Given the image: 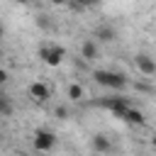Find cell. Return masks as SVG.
Masks as SVG:
<instances>
[{"mask_svg": "<svg viewBox=\"0 0 156 156\" xmlns=\"http://www.w3.org/2000/svg\"><path fill=\"white\" fill-rule=\"evenodd\" d=\"M15 2H20V5H29V2H34V0H15Z\"/></svg>", "mask_w": 156, "mask_h": 156, "instance_id": "19", "label": "cell"}, {"mask_svg": "<svg viewBox=\"0 0 156 156\" xmlns=\"http://www.w3.org/2000/svg\"><path fill=\"white\" fill-rule=\"evenodd\" d=\"M0 115H5V117L12 115V102H10V98L2 95V93H0Z\"/></svg>", "mask_w": 156, "mask_h": 156, "instance_id": "14", "label": "cell"}, {"mask_svg": "<svg viewBox=\"0 0 156 156\" xmlns=\"http://www.w3.org/2000/svg\"><path fill=\"white\" fill-rule=\"evenodd\" d=\"M124 122H129V124H136V127H141L144 124V112L141 110H136V107H129L127 112H124V117H122Z\"/></svg>", "mask_w": 156, "mask_h": 156, "instance_id": "10", "label": "cell"}, {"mask_svg": "<svg viewBox=\"0 0 156 156\" xmlns=\"http://www.w3.org/2000/svg\"><path fill=\"white\" fill-rule=\"evenodd\" d=\"M80 56H83L85 61L98 58V41H95V39H85L83 46H80Z\"/></svg>", "mask_w": 156, "mask_h": 156, "instance_id": "9", "label": "cell"}, {"mask_svg": "<svg viewBox=\"0 0 156 156\" xmlns=\"http://www.w3.org/2000/svg\"><path fill=\"white\" fill-rule=\"evenodd\" d=\"M90 146H93L98 154H107V151L112 149V141H110L105 134H93V139H90Z\"/></svg>", "mask_w": 156, "mask_h": 156, "instance_id": "8", "label": "cell"}, {"mask_svg": "<svg viewBox=\"0 0 156 156\" xmlns=\"http://www.w3.org/2000/svg\"><path fill=\"white\" fill-rule=\"evenodd\" d=\"M115 39H117V32H115V27H110V24H100V27L95 29V41L110 44V41H115Z\"/></svg>", "mask_w": 156, "mask_h": 156, "instance_id": "7", "label": "cell"}, {"mask_svg": "<svg viewBox=\"0 0 156 156\" xmlns=\"http://www.w3.org/2000/svg\"><path fill=\"white\" fill-rule=\"evenodd\" d=\"M54 112H56V117H58V119H68V110H66L63 105H58Z\"/></svg>", "mask_w": 156, "mask_h": 156, "instance_id": "15", "label": "cell"}, {"mask_svg": "<svg viewBox=\"0 0 156 156\" xmlns=\"http://www.w3.org/2000/svg\"><path fill=\"white\" fill-rule=\"evenodd\" d=\"M134 88H136L139 93H154V88H151V85H146V83H134Z\"/></svg>", "mask_w": 156, "mask_h": 156, "instance_id": "16", "label": "cell"}, {"mask_svg": "<svg viewBox=\"0 0 156 156\" xmlns=\"http://www.w3.org/2000/svg\"><path fill=\"white\" fill-rule=\"evenodd\" d=\"M49 2H54V5H68V0H49Z\"/></svg>", "mask_w": 156, "mask_h": 156, "instance_id": "18", "label": "cell"}, {"mask_svg": "<svg viewBox=\"0 0 156 156\" xmlns=\"http://www.w3.org/2000/svg\"><path fill=\"white\" fill-rule=\"evenodd\" d=\"M63 56H66V49L63 46H58V44H44V46H39V58L46 63V66H58L61 61H63Z\"/></svg>", "mask_w": 156, "mask_h": 156, "instance_id": "2", "label": "cell"}, {"mask_svg": "<svg viewBox=\"0 0 156 156\" xmlns=\"http://www.w3.org/2000/svg\"><path fill=\"white\" fill-rule=\"evenodd\" d=\"M95 5H100V0H68V7L73 12H83V10L95 7Z\"/></svg>", "mask_w": 156, "mask_h": 156, "instance_id": "11", "label": "cell"}, {"mask_svg": "<svg viewBox=\"0 0 156 156\" xmlns=\"http://www.w3.org/2000/svg\"><path fill=\"white\" fill-rule=\"evenodd\" d=\"M151 146H154V149H156V134H154V136H151Z\"/></svg>", "mask_w": 156, "mask_h": 156, "instance_id": "20", "label": "cell"}, {"mask_svg": "<svg viewBox=\"0 0 156 156\" xmlns=\"http://www.w3.org/2000/svg\"><path fill=\"white\" fill-rule=\"evenodd\" d=\"M32 146H34L39 154L51 151V149L56 146V134H54L51 129H37V132H34V139H32Z\"/></svg>", "mask_w": 156, "mask_h": 156, "instance_id": "3", "label": "cell"}, {"mask_svg": "<svg viewBox=\"0 0 156 156\" xmlns=\"http://www.w3.org/2000/svg\"><path fill=\"white\" fill-rule=\"evenodd\" d=\"M93 78H95L98 85H102V88H112V90H124L127 83H129L127 76H124L122 71H105V68L93 71Z\"/></svg>", "mask_w": 156, "mask_h": 156, "instance_id": "1", "label": "cell"}, {"mask_svg": "<svg viewBox=\"0 0 156 156\" xmlns=\"http://www.w3.org/2000/svg\"><path fill=\"white\" fill-rule=\"evenodd\" d=\"M20 156H29V154H20Z\"/></svg>", "mask_w": 156, "mask_h": 156, "instance_id": "21", "label": "cell"}, {"mask_svg": "<svg viewBox=\"0 0 156 156\" xmlns=\"http://www.w3.org/2000/svg\"><path fill=\"white\" fill-rule=\"evenodd\" d=\"M66 93H68V98H71V100H76V102H78V100H83V95H85V93H83V85H78V83H71Z\"/></svg>", "mask_w": 156, "mask_h": 156, "instance_id": "12", "label": "cell"}, {"mask_svg": "<svg viewBox=\"0 0 156 156\" xmlns=\"http://www.w3.org/2000/svg\"><path fill=\"white\" fill-rule=\"evenodd\" d=\"M37 27L44 29V32H49V29H54V22H51L49 15H37Z\"/></svg>", "mask_w": 156, "mask_h": 156, "instance_id": "13", "label": "cell"}, {"mask_svg": "<svg viewBox=\"0 0 156 156\" xmlns=\"http://www.w3.org/2000/svg\"><path fill=\"white\" fill-rule=\"evenodd\" d=\"M100 105L105 107V110H110L115 117H124V112L129 110V100L127 98H105V100H100Z\"/></svg>", "mask_w": 156, "mask_h": 156, "instance_id": "4", "label": "cell"}, {"mask_svg": "<svg viewBox=\"0 0 156 156\" xmlns=\"http://www.w3.org/2000/svg\"><path fill=\"white\" fill-rule=\"evenodd\" d=\"M29 98L34 100V102H46L49 98H51V90H49V85L46 83H32L29 85Z\"/></svg>", "mask_w": 156, "mask_h": 156, "instance_id": "6", "label": "cell"}, {"mask_svg": "<svg viewBox=\"0 0 156 156\" xmlns=\"http://www.w3.org/2000/svg\"><path fill=\"white\" fill-rule=\"evenodd\" d=\"M134 66L144 76H156V58H151L149 54H136L134 56Z\"/></svg>", "mask_w": 156, "mask_h": 156, "instance_id": "5", "label": "cell"}, {"mask_svg": "<svg viewBox=\"0 0 156 156\" xmlns=\"http://www.w3.org/2000/svg\"><path fill=\"white\" fill-rule=\"evenodd\" d=\"M7 80H10V73H7L5 68H0V85H2V83H7Z\"/></svg>", "mask_w": 156, "mask_h": 156, "instance_id": "17", "label": "cell"}]
</instances>
